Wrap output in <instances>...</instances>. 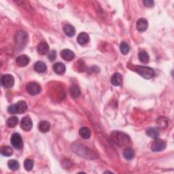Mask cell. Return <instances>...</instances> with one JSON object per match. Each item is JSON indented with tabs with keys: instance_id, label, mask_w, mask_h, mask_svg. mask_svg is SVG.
<instances>
[{
	"instance_id": "7402d4cb",
	"label": "cell",
	"mask_w": 174,
	"mask_h": 174,
	"mask_svg": "<svg viewBox=\"0 0 174 174\" xmlns=\"http://www.w3.org/2000/svg\"><path fill=\"white\" fill-rule=\"evenodd\" d=\"M70 92L71 96L74 99H76L80 95V90L79 87L76 85H72L70 87Z\"/></svg>"
},
{
	"instance_id": "8fae6325",
	"label": "cell",
	"mask_w": 174,
	"mask_h": 174,
	"mask_svg": "<svg viewBox=\"0 0 174 174\" xmlns=\"http://www.w3.org/2000/svg\"><path fill=\"white\" fill-rule=\"evenodd\" d=\"M147 26H148V23H147V21L145 18H139L137 22V24H136L137 29L141 32L145 31L147 29Z\"/></svg>"
},
{
	"instance_id": "4dcf8cb0",
	"label": "cell",
	"mask_w": 174,
	"mask_h": 174,
	"mask_svg": "<svg viewBox=\"0 0 174 174\" xmlns=\"http://www.w3.org/2000/svg\"><path fill=\"white\" fill-rule=\"evenodd\" d=\"M56 52L55 51H51L50 53L48 54V58L50 59L51 60H54L56 59Z\"/></svg>"
},
{
	"instance_id": "6da1fadb",
	"label": "cell",
	"mask_w": 174,
	"mask_h": 174,
	"mask_svg": "<svg viewBox=\"0 0 174 174\" xmlns=\"http://www.w3.org/2000/svg\"><path fill=\"white\" fill-rule=\"evenodd\" d=\"M111 139L119 146H127L131 143V139L128 135L120 131H113L111 133Z\"/></svg>"
},
{
	"instance_id": "603a6c76",
	"label": "cell",
	"mask_w": 174,
	"mask_h": 174,
	"mask_svg": "<svg viewBox=\"0 0 174 174\" xmlns=\"http://www.w3.org/2000/svg\"><path fill=\"white\" fill-rule=\"evenodd\" d=\"M79 134L81 136L83 139H87L90 137L91 135V132L88 127H82L80 131H79Z\"/></svg>"
},
{
	"instance_id": "83f0119b",
	"label": "cell",
	"mask_w": 174,
	"mask_h": 174,
	"mask_svg": "<svg viewBox=\"0 0 174 174\" xmlns=\"http://www.w3.org/2000/svg\"><path fill=\"white\" fill-rule=\"evenodd\" d=\"M157 123L161 128H164L167 126V119L165 117H160L159 118L157 119Z\"/></svg>"
},
{
	"instance_id": "d4e9b609",
	"label": "cell",
	"mask_w": 174,
	"mask_h": 174,
	"mask_svg": "<svg viewBox=\"0 0 174 174\" xmlns=\"http://www.w3.org/2000/svg\"><path fill=\"white\" fill-rule=\"evenodd\" d=\"M18 123V118L17 116H11L7 120V125L10 128H14L17 125Z\"/></svg>"
},
{
	"instance_id": "4fadbf2b",
	"label": "cell",
	"mask_w": 174,
	"mask_h": 174,
	"mask_svg": "<svg viewBox=\"0 0 174 174\" xmlns=\"http://www.w3.org/2000/svg\"><path fill=\"white\" fill-rule=\"evenodd\" d=\"M77 41L79 44L85 45L89 41V36L85 32H82L78 35Z\"/></svg>"
},
{
	"instance_id": "8992f818",
	"label": "cell",
	"mask_w": 174,
	"mask_h": 174,
	"mask_svg": "<svg viewBox=\"0 0 174 174\" xmlns=\"http://www.w3.org/2000/svg\"><path fill=\"white\" fill-rule=\"evenodd\" d=\"M26 90L31 95H36L41 91V86L36 82H30L26 86Z\"/></svg>"
},
{
	"instance_id": "7c38bea8",
	"label": "cell",
	"mask_w": 174,
	"mask_h": 174,
	"mask_svg": "<svg viewBox=\"0 0 174 174\" xmlns=\"http://www.w3.org/2000/svg\"><path fill=\"white\" fill-rule=\"evenodd\" d=\"M16 61L18 66L25 67L29 64L30 61V59L27 55H21L17 58Z\"/></svg>"
},
{
	"instance_id": "7a4b0ae2",
	"label": "cell",
	"mask_w": 174,
	"mask_h": 174,
	"mask_svg": "<svg viewBox=\"0 0 174 174\" xmlns=\"http://www.w3.org/2000/svg\"><path fill=\"white\" fill-rule=\"evenodd\" d=\"M131 66L128 65V67L129 69L133 70L135 72H137L139 75L142 76L143 78L145 79H150L152 78L154 75V71L152 70V68L149 67H146V66H140V65H132L131 64Z\"/></svg>"
},
{
	"instance_id": "ac0fdd59",
	"label": "cell",
	"mask_w": 174,
	"mask_h": 174,
	"mask_svg": "<svg viewBox=\"0 0 174 174\" xmlns=\"http://www.w3.org/2000/svg\"><path fill=\"white\" fill-rule=\"evenodd\" d=\"M112 84L114 86H120L123 83V77L120 74L116 73L112 75L111 79Z\"/></svg>"
},
{
	"instance_id": "e0dca14e",
	"label": "cell",
	"mask_w": 174,
	"mask_h": 174,
	"mask_svg": "<svg viewBox=\"0 0 174 174\" xmlns=\"http://www.w3.org/2000/svg\"><path fill=\"white\" fill-rule=\"evenodd\" d=\"M47 70L46 65L42 61H37L34 65V70L37 73H44Z\"/></svg>"
},
{
	"instance_id": "9c48e42d",
	"label": "cell",
	"mask_w": 174,
	"mask_h": 174,
	"mask_svg": "<svg viewBox=\"0 0 174 174\" xmlns=\"http://www.w3.org/2000/svg\"><path fill=\"white\" fill-rule=\"evenodd\" d=\"M27 35L25 33V32L23 31H20L18 32L16 34V42L19 44H25L27 41Z\"/></svg>"
},
{
	"instance_id": "f546056e",
	"label": "cell",
	"mask_w": 174,
	"mask_h": 174,
	"mask_svg": "<svg viewBox=\"0 0 174 174\" xmlns=\"http://www.w3.org/2000/svg\"><path fill=\"white\" fill-rule=\"evenodd\" d=\"M33 161L31 159H26L24 162V167L27 171H31L33 167Z\"/></svg>"
},
{
	"instance_id": "f1b7e54d",
	"label": "cell",
	"mask_w": 174,
	"mask_h": 174,
	"mask_svg": "<svg viewBox=\"0 0 174 174\" xmlns=\"http://www.w3.org/2000/svg\"><path fill=\"white\" fill-rule=\"evenodd\" d=\"M120 49L121 52H122L123 55H127L130 51V48L126 42H122L120 44Z\"/></svg>"
},
{
	"instance_id": "484cf974",
	"label": "cell",
	"mask_w": 174,
	"mask_h": 174,
	"mask_svg": "<svg viewBox=\"0 0 174 174\" xmlns=\"http://www.w3.org/2000/svg\"><path fill=\"white\" fill-rule=\"evenodd\" d=\"M146 134L149 136L150 138H152L154 139L158 138V136H159V133L158 131L154 128H147L146 131Z\"/></svg>"
},
{
	"instance_id": "44dd1931",
	"label": "cell",
	"mask_w": 174,
	"mask_h": 174,
	"mask_svg": "<svg viewBox=\"0 0 174 174\" xmlns=\"http://www.w3.org/2000/svg\"><path fill=\"white\" fill-rule=\"evenodd\" d=\"M123 156L126 158L127 160H131L133 159L135 156L134 150L131 147H127L124 149L123 152Z\"/></svg>"
},
{
	"instance_id": "3957f363",
	"label": "cell",
	"mask_w": 174,
	"mask_h": 174,
	"mask_svg": "<svg viewBox=\"0 0 174 174\" xmlns=\"http://www.w3.org/2000/svg\"><path fill=\"white\" fill-rule=\"evenodd\" d=\"M27 110V105L24 101H20L16 104L11 105L7 108V112L10 114H23Z\"/></svg>"
},
{
	"instance_id": "5b68a950",
	"label": "cell",
	"mask_w": 174,
	"mask_h": 174,
	"mask_svg": "<svg viewBox=\"0 0 174 174\" xmlns=\"http://www.w3.org/2000/svg\"><path fill=\"white\" fill-rule=\"evenodd\" d=\"M166 143L162 140L161 139L156 138L155 140L152 142V145H151V150L153 152H160L165 149L166 147Z\"/></svg>"
},
{
	"instance_id": "ffe728a7",
	"label": "cell",
	"mask_w": 174,
	"mask_h": 174,
	"mask_svg": "<svg viewBox=\"0 0 174 174\" xmlns=\"http://www.w3.org/2000/svg\"><path fill=\"white\" fill-rule=\"evenodd\" d=\"M138 58L139 60L142 63H147L149 61V55L147 52L145 51H140L138 53Z\"/></svg>"
},
{
	"instance_id": "cb8c5ba5",
	"label": "cell",
	"mask_w": 174,
	"mask_h": 174,
	"mask_svg": "<svg viewBox=\"0 0 174 174\" xmlns=\"http://www.w3.org/2000/svg\"><path fill=\"white\" fill-rule=\"evenodd\" d=\"M0 152H1V154L3 156L5 157H11L13 154V150L10 146H2L1 150H0Z\"/></svg>"
},
{
	"instance_id": "277c9868",
	"label": "cell",
	"mask_w": 174,
	"mask_h": 174,
	"mask_svg": "<svg viewBox=\"0 0 174 174\" xmlns=\"http://www.w3.org/2000/svg\"><path fill=\"white\" fill-rule=\"evenodd\" d=\"M11 143L12 146L17 150L21 149L23 146V142L19 133H15L11 137Z\"/></svg>"
},
{
	"instance_id": "2e32d148",
	"label": "cell",
	"mask_w": 174,
	"mask_h": 174,
	"mask_svg": "<svg viewBox=\"0 0 174 174\" xmlns=\"http://www.w3.org/2000/svg\"><path fill=\"white\" fill-rule=\"evenodd\" d=\"M38 128L41 133H47L51 129V124L48 121H41L38 124Z\"/></svg>"
},
{
	"instance_id": "5bb4252c",
	"label": "cell",
	"mask_w": 174,
	"mask_h": 174,
	"mask_svg": "<svg viewBox=\"0 0 174 174\" xmlns=\"http://www.w3.org/2000/svg\"><path fill=\"white\" fill-rule=\"evenodd\" d=\"M53 70L56 74L59 75L63 74L65 72L66 67L65 65L62 63H56L53 65Z\"/></svg>"
},
{
	"instance_id": "d6986e66",
	"label": "cell",
	"mask_w": 174,
	"mask_h": 174,
	"mask_svg": "<svg viewBox=\"0 0 174 174\" xmlns=\"http://www.w3.org/2000/svg\"><path fill=\"white\" fill-rule=\"evenodd\" d=\"M63 31L67 36L73 37L75 33V28L71 25H65L63 27Z\"/></svg>"
},
{
	"instance_id": "1f68e13d",
	"label": "cell",
	"mask_w": 174,
	"mask_h": 174,
	"mask_svg": "<svg viewBox=\"0 0 174 174\" xmlns=\"http://www.w3.org/2000/svg\"><path fill=\"white\" fill-rule=\"evenodd\" d=\"M143 3L146 7H152L154 6V2L152 0H146V1H143Z\"/></svg>"
},
{
	"instance_id": "4316f807",
	"label": "cell",
	"mask_w": 174,
	"mask_h": 174,
	"mask_svg": "<svg viewBox=\"0 0 174 174\" xmlns=\"http://www.w3.org/2000/svg\"><path fill=\"white\" fill-rule=\"evenodd\" d=\"M7 166L12 171H17V170L19 169L20 165L19 162L16 160H10L7 162Z\"/></svg>"
},
{
	"instance_id": "9a60e30c",
	"label": "cell",
	"mask_w": 174,
	"mask_h": 174,
	"mask_svg": "<svg viewBox=\"0 0 174 174\" xmlns=\"http://www.w3.org/2000/svg\"><path fill=\"white\" fill-rule=\"evenodd\" d=\"M37 52L40 55H46L49 52V46L46 42H41L37 46Z\"/></svg>"
},
{
	"instance_id": "30bf717a",
	"label": "cell",
	"mask_w": 174,
	"mask_h": 174,
	"mask_svg": "<svg viewBox=\"0 0 174 174\" xmlns=\"http://www.w3.org/2000/svg\"><path fill=\"white\" fill-rule=\"evenodd\" d=\"M60 56L64 60H67V61L73 60L75 57L74 52L69 50V49H64V50H63L60 52Z\"/></svg>"
},
{
	"instance_id": "ba28073f",
	"label": "cell",
	"mask_w": 174,
	"mask_h": 174,
	"mask_svg": "<svg viewBox=\"0 0 174 174\" xmlns=\"http://www.w3.org/2000/svg\"><path fill=\"white\" fill-rule=\"evenodd\" d=\"M33 123L31 119L29 116L22 118L21 122V127L25 131H29L32 128Z\"/></svg>"
},
{
	"instance_id": "52a82bcc",
	"label": "cell",
	"mask_w": 174,
	"mask_h": 174,
	"mask_svg": "<svg viewBox=\"0 0 174 174\" xmlns=\"http://www.w3.org/2000/svg\"><path fill=\"white\" fill-rule=\"evenodd\" d=\"M1 84L5 88H10L14 84V79L12 75H3L1 78Z\"/></svg>"
}]
</instances>
